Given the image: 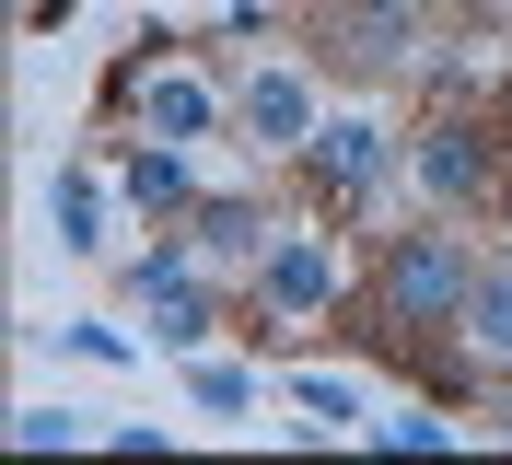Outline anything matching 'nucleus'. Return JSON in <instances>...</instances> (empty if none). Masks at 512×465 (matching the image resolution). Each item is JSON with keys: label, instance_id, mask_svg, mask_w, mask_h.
<instances>
[{"label": "nucleus", "instance_id": "obj_1", "mask_svg": "<svg viewBox=\"0 0 512 465\" xmlns=\"http://www.w3.org/2000/svg\"><path fill=\"white\" fill-rule=\"evenodd\" d=\"M478 268L489 256H466V233H384V256H373V291H361V338L373 349H431V338H454V314H466V291H478Z\"/></svg>", "mask_w": 512, "mask_h": 465}, {"label": "nucleus", "instance_id": "obj_2", "mask_svg": "<svg viewBox=\"0 0 512 465\" xmlns=\"http://www.w3.org/2000/svg\"><path fill=\"white\" fill-rule=\"evenodd\" d=\"M245 291H256V326L268 338H303V326H326V314L350 303V256H338V233H268Z\"/></svg>", "mask_w": 512, "mask_h": 465}, {"label": "nucleus", "instance_id": "obj_3", "mask_svg": "<svg viewBox=\"0 0 512 465\" xmlns=\"http://www.w3.org/2000/svg\"><path fill=\"white\" fill-rule=\"evenodd\" d=\"M408 186L431 198V210H478L489 186H501V128L478 117V105H443V117H419L408 128Z\"/></svg>", "mask_w": 512, "mask_h": 465}, {"label": "nucleus", "instance_id": "obj_4", "mask_svg": "<svg viewBox=\"0 0 512 465\" xmlns=\"http://www.w3.org/2000/svg\"><path fill=\"white\" fill-rule=\"evenodd\" d=\"M408 47H419L408 0H303V59H315V70L384 82V70H408Z\"/></svg>", "mask_w": 512, "mask_h": 465}, {"label": "nucleus", "instance_id": "obj_5", "mask_svg": "<svg viewBox=\"0 0 512 465\" xmlns=\"http://www.w3.org/2000/svg\"><path fill=\"white\" fill-rule=\"evenodd\" d=\"M117 117L140 128V140H210V128L233 117V93L210 82V70H187V59H128L117 70Z\"/></svg>", "mask_w": 512, "mask_h": 465}, {"label": "nucleus", "instance_id": "obj_6", "mask_svg": "<svg viewBox=\"0 0 512 465\" xmlns=\"http://www.w3.org/2000/svg\"><path fill=\"white\" fill-rule=\"evenodd\" d=\"M303 186H315L326 210H350V198H373L384 186V163H396V140H384L373 117H361V105H338V117H315V140H303Z\"/></svg>", "mask_w": 512, "mask_h": 465}, {"label": "nucleus", "instance_id": "obj_7", "mask_svg": "<svg viewBox=\"0 0 512 465\" xmlns=\"http://www.w3.org/2000/svg\"><path fill=\"white\" fill-rule=\"evenodd\" d=\"M315 70L303 59H256L245 82H233V128H245L256 152H303V140H315Z\"/></svg>", "mask_w": 512, "mask_h": 465}, {"label": "nucleus", "instance_id": "obj_8", "mask_svg": "<svg viewBox=\"0 0 512 465\" xmlns=\"http://www.w3.org/2000/svg\"><path fill=\"white\" fill-rule=\"evenodd\" d=\"M454 338H466V361H478V372H501V384H512V256H489V268H478V291H466V314H454Z\"/></svg>", "mask_w": 512, "mask_h": 465}, {"label": "nucleus", "instance_id": "obj_9", "mask_svg": "<svg viewBox=\"0 0 512 465\" xmlns=\"http://www.w3.org/2000/svg\"><path fill=\"white\" fill-rule=\"evenodd\" d=\"M117 186H128L152 221H187V210H198V186H187V140H128Z\"/></svg>", "mask_w": 512, "mask_h": 465}, {"label": "nucleus", "instance_id": "obj_10", "mask_svg": "<svg viewBox=\"0 0 512 465\" xmlns=\"http://www.w3.org/2000/svg\"><path fill=\"white\" fill-rule=\"evenodd\" d=\"M187 245L210 256V268H256V256H268V210H256V198H198Z\"/></svg>", "mask_w": 512, "mask_h": 465}, {"label": "nucleus", "instance_id": "obj_11", "mask_svg": "<svg viewBox=\"0 0 512 465\" xmlns=\"http://www.w3.org/2000/svg\"><path fill=\"white\" fill-rule=\"evenodd\" d=\"M47 233H59L70 256H105V186H94V163H59V175H47Z\"/></svg>", "mask_w": 512, "mask_h": 465}, {"label": "nucleus", "instance_id": "obj_12", "mask_svg": "<svg viewBox=\"0 0 512 465\" xmlns=\"http://www.w3.org/2000/svg\"><path fill=\"white\" fill-rule=\"evenodd\" d=\"M280 396L303 407V431H361V384H350V372H315V361H303Z\"/></svg>", "mask_w": 512, "mask_h": 465}, {"label": "nucleus", "instance_id": "obj_13", "mask_svg": "<svg viewBox=\"0 0 512 465\" xmlns=\"http://www.w3.org/2000/svg\"><path fill=\"white\" fill-rule=\"evenodd\" d=\"M152 314V349H175V361H198V349L222 338V303L210 291H175V303H140Z\"/></svg>", "mask_w": 512, "mask_h": 465}, {"label": "nucleus", "instance_id": "obj_14", "mask_svg": "<svg viewBox=\"0 0 512 465\" xmlns=\"http://www.w3.org/2000/svg\"><path fill=\"white\" fill-rule=\"evenodd\" d=\"M187 396H198V407H210V419H245V407H256V396H268V384H256V372H245V361H210V349H198V361H187Z\"/></svg>", "mask_w": 512, "mask_h": 465}, {"label": "nucleus", "instance_id": "obj_15", "mask_svg": "<svg viewBox=\"0 0 512 465\" xmlns=\"http://www.w3.org/2000/svg\"><path fill=\"white\" fill-rule=\"evenodd\" d=\"M361 442H384V454H454V419L443 407H396V419H361Z\"/></svg>", "mask_w": 512, "mask_h": 465}, {"label": "nucleus", "instance_id": "obj_16", "mask_svg": "<svg viewBox=\"0 0 512 465\" xmlns=\"http://www.w3.org/2000/svg\"><path fill=\"white\" fill-rule=\"evenodd\" d=\"M12 442L24 454H70L82 442V407H12Z\"/></svg>", "mask_w": 512, "mask_h": 465}, {"label": "nucleus", "instance_id": "obj_17", "mask_svg": "<svg viewBox=\"0 0 512 465\" xmlns=\"http://www.w3.org/2000/svg\"><path fill=\"white\" fill-rule=\"evenodd\" d=\"M59 349H82V361H140L152 338H128V326H105V314H70V326H59Z\"/></svg>", "mask_w": 512, "mask_h": 465}, {"label": "nucleus", "instance_id": "obj_18", "mask_svg": "<svg viewBox=\"0 0 512 465\" xmlns=\"http://www.w3.org/2000/svg\"><path fill=\"white\" fill-rule=\"evenodd\" d=\"M501 442H512V419H501Z\"/></svg>", "mask_w": 512, "mask_h": 465}, {"label": "nucleus", "instance_id": "obj_19", "mask_svg": "<svg viewBox=\"0 0 512 465\" xmlns=\"http://www.w3.org/2000/svg\"><path fill=\"white\" fill-rule=\"evenodd\" d=\"M408 12H419V0H408Z\"/></svg>", "mask_w": 512, "mask_h": 465}]
</instances>
